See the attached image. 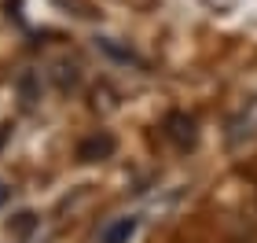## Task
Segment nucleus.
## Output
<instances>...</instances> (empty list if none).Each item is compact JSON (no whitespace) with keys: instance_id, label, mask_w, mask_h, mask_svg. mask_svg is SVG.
<instances>
[{"instance_id":"1","label":"nucleus","mask_w":257,"mask_h":243,"mask_svg":"<svg viewBox=\"0 0 257 243\" xmlns=\"http://www.w3.org/2000/svg\"><path fill=\"white\" fill-rule=\"evenodd\" d=\"M133 232H136V217H121V221L103 228V243H125Z\"/></svg>"},{"instance_id":"2","label":"nucleus","mask_w":257,"mask_h":243,"mask_svg":"<svg viewBox=\"0 0 257 243\" xmlns=\"http://www.w3.org/2000/svg\"><path fill=\"white\" fill-rule=\"evenodd\" d=\"M8 195H11V188H8V184H0V206H4V199H8Z\"/></svg>"}]
</instances>
